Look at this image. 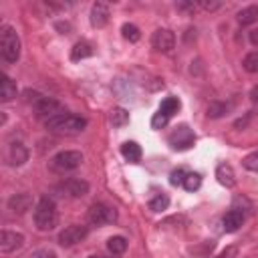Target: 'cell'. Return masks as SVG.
Instances as JSON below:
<instances>
[{
  "label": "cell",
  "instance_id": "1",
  "mask_svg": "<svg viewBox=\"0 0 258 258\" xmlns=\"http://www.w3.org/2000/svg\"><path fill=\"white\" fill-rule=\"evenodd\" d=\"M87 127V119L73 113H62L46 121V129L58 135H77Z\"/></svg>",
  "mask_w": 258,
  "mask_h": 258
},
{
  "label": "cell",
  "instance_id": "2",
  "mask_svg": "<svg viewBox=\"0 0 258 258\" xmlns=\"http://www.w3.org/2000/svg\"><path fill=\"white\" fill-rule=\"evenodd\" d=\"M58 224V212L56 204L50 198H42L34 208V226L40 232H50Z\"/></svg>",
  "mask_w": 258,
  "mask_h": 258
},
{
  "label": "cell",
  "instance_id": "3",
  "mask_svg": "<svg viewBox=\"0 0 258 258\" xmlns=\"http://www.w3.org/2000/svg\"><path fill=\"white\" fill-rule=\"evenodd\" d=\"M24 97H26V103H30V105L34 107V111H36L40 117H46V121L52 119V117H56V115H62V113H64V111H62V105H60L58 101H54V99H50V97H44V95H40V93H36V91H26Z\"/></svg>",
  "mask_w": 258,
  "mask_h": 258
},
{
  "label": "cell",
  "instance_id": "4",
  "mask_svg": "<svg viewBox=\"0 0 258 258\" xmlns=\"http://www.w3.org/2000/svg\"><path fill=\"white\" fill-rule=\"evenodd\" d=\"M0 54L6 62H16L20 58V38L10 24L0 28Z\"/></svg>",
  "mask_w": 258,
  "mask_h": 258
},
{
  "label": "cell",
  "instance_id": "5",
  "mask_svg": "<svg viewBox=\"0 0 258 258\" xmlns=\"http://www.w3.org/2000/svg\"><path fill=\"white\" fill-rule=\"evenodd\" d=\"M81 163H83V153L75 151V149H67V151H60L54 157H50L48 169L54 173H67V171L77 169Z\"/></svg>",
  "mask_w": 258,
  "mask_h": 258
},
{
  "label": "cell",
  "instance_id": "6",
  "mask_svg": "<svg viewBox=\"0 0 258 258\" xmlns=\"http://www.w3.org/2000/svg\"><path fill=\"white\" fill-rule=\"evenodd\" d=\"M179 107H181V101H179L177 97H165V99L161 101L157 113H155L153 119H151V127H153V129H161V127H165L167 121L179 111Z\"/></svg>",
  "mask_w": 258,
  "mask_h": 258
},
{
  "label": "cell",
  "instance_id": "7",
  "mask_svg": "<svg viewBox=\"0 0 258 258\" xmlns=\"http://www.w3.org/2000/svg\"><path fill=\"white\" fill-rule=\"evenodd\" d=\"M167 141H169V145L173 149L185 151V149H189L196 143V133H194V129H189V125L181 123V125L171 129V133L167 135Z\"/></svg>",
  "mask_w": 258,
  "mask_h": 258
},
{
  "label": "cell",
  "instance_id": "8",
  "mask_svg": "<svg viewBox=\"0 0 258 258\" xmlns=\"http://www.w3.org/2000/svg\"><path fill=\"white\" fill-rule=\"evenodd\" d=\"M89 222L95 224V226H105V224H113L117 220V210L109 204H103V202H97L89 208V214H87Z\"/></svg>",
  "mask_w": 258,
  "mask_h": 258
},
{
  "label": "cell",
  "instance_id": "9",
  "mask_svg": "<svg viewBox=\"0 0 258 258\" xmlns=\"http://www.w3.org/2000/svg\"><path fill=\"white\" fill-rule=\"evenodd\" d=\"M54 191L58 196H64V198H83L87 191H89V183L85 179H77V177H69L60 183L54 185Z\"/></svg>",
  "mask_w": 258,
  "mask_h": 258
},
{
  "label": "cell",
  "instance_id": "10",
  "mask_svg": "<svg viewBox=\"0 0 258 258\" xmlns=\"http://www.w3.org/2000/svg\"><path fill=\"white\" fill-rule=\"evenodd\" d=\"M89 236V228L81 226V224H71L67 226L60 234H58V244L60 246H75L79 242H83Z\"/></svg>",
  "mask_w": 258,
  "mask_h": 258
},
{
  "label": "cell",
  "instance_id": "11",
  "mask_svg": "<svg viewBox=\"0 0 258 258\" xmlns=\"http://www.w3.org/2000/svg\"><path fill=\"white\" fill-rule=\"evenodd\" d=\"M151 44L159 52H169L175 46V34L169 28H157L151 36Z\"/></svg>",
  "mask_w": 258,
  "mask_h": 258
},
{
  "label": "cell",
  "instance_id": "12",
  "mask_svg": "<svg viewBox=\"0 0 258 258\" xmlns=\"http://www.w3.org/2000/svg\"><path fill=\"white\" fill-rule=\"evenodd\" d=\"M24 244V236L20 234V232H10V230H2V234H0V250L4 252V254H8V252H14V250H18L20 246Z\"/></svg>",
  "mask_w": 258,
  "mask_h": 258
},
{
  "label": "cell",
  "instance_id": "13",
  "mask_svg": "<svg viewBox=\"0 0 258 258\" xmlns=\"http://www.w3.org/2000/svg\"><path fill=\"white\" fill-rule=\"evenodd\" d=\"M6 159H8L10 165H22V163L28 159V149H26L20 141H12V143L8 145Z\"/></svg>",
  "mask_w": 258,
  "mask_h": 258
},
{
  "label": "cell",
  "instance_id": "14",
  "mask_svg": "<svg viewBox=\"0 0 258 258\" xmlns=\"http://www.w3.org/2000/svg\"><path fill=\"white\" fill-rule=\"evenodd\" d=\"M109 22V6L105 2H95L91 6V24L95 28H103Z\"/></svg>",
  "mask_w": 258,
  "mask_h": 258
},
{
  "label": "cell",
  "instance_id": "15",
  "mask_svg": "<svg viewBox=\"0 0 258 258\" xmlns=\"http://www.w3.org/2000/svg\"><path fill=\"white\" fill-rule=\"evenodd\" d=\"M8 208L14 212V214H26L30 208H32V198L28 194H14L10 200H8Z\"/></svg>",
  "mask_w": 258,
  "mask_h": 258
},
{
  "label": "cell",
  "instance_id": "16",
  "mask_svg": "<svg viewBox=\"0 0 258 258\" xmlns=\"http://www.w3.org/2000/svg\"><path fill=\"white\" fill-rule=\"evenodd\" d=\"M222 224H224V230L226 232H236L240 230V226L244 224V214L236 208H232L230 212H226V216L222 218Z\"/></svg>",
  "mask_w": 258,
  "mask_h": 258
},
{
  "label": "cell",
  "instance_id": "17",
  "mask_svg": "<svg viewBox=\"0 0 258 258\" xmlns=\"http://www.w3.org/2000/svg\"><path fill=\"white\" fill-rule=\"evenodd\" d=\"M216 177L226 187H234V183H236V173H234V169H232L230 163H220L216 167Z\"/></svg>",
  "mask_w": 258,
  "mask_h": 258
},
{
  "label": "cell",
  "instance_id": "18",
  "mask_svg": "<svg viewBox=\"0 0 258 258\" xmlns=\"http://www.w3.org/2000/svg\"><path fill=\"white\" fill-rule=\"evenodd\" d=\"M16 97V83L8 77V75H0V99L4 101V103H8V101H12Z\"/></svg>",
  "mask_w": 258,
  "mask_h": 258
},
{
  "label": "cell",
  "instance_id": "19",
  "mask_svg": "<svg viewBox=\"0 0 258 258\" xmlns=\"http://www.w3.org/2000/svg\"><path fill=\"white\" fill-rule=\"evenodd\" d=\"M141 145L137 143V141H125L123 145H121V155L127 159V161H131V163H137L139 159H141Z\"/></svg>",
  "mask_w": 258,
  "mask_h": 258
},
{
  "label": "cell",
  "instance_id": "20",
  "mask_svg": "<svg viewBox=\"0 0 258 258\" xmlns=\"http://www.w3.org/2000/svg\"><path fill=\"white\" fill-rule=\"evenodd\" d=\"M236 20H238L242 26H248V24L258 22V4H250V6L242 8V10L236 14Z\"/></svg>",
  "mask_w": 258,
  "mask_h": 258
},
{
  "label": "cell",
  "instance_id": "21",
  "mask_svg": "<svg viewBox=\"0 0 258 258\" xmlns=\"http://www.w3.org/2000/svg\"><path fill=\"white\" fill-rule=\"evenodd\" d=\"M93 54H95V48H93V44H91V42H87V40L77 42V44L73 46V50H71V58H73V60L89 58V56H93Z\"/></svg>",
  "mask_w": 258,
  "mask_h": 258
},
{
  "label": "cell",
  "instance_id": "22",
  "mask_svg": "<svg viewBox=\"0 0 258 258\" xmlns=\"http://www.w3.org/2000/svg\"><path fill=\"white\" fill-rule=\"evenodd\" d=\"M107 248L111 254H123L127 250V238L125 236H113L107 240Z\"/></svg>",
  "mask_w": 258,
  "mask_h": 258
},
{
  "label": "cell",
  "instance_id": "23",
  "mask_svg": "<svg viewBox=\"0 0 258 258\" xmlns=\"http://www.w3.org/2000/svg\"><path fill=\"white\" fill-rule=\"evenodd\" d=\"M109 119H111L113 127H123V125H127V121H129V113H127L123 107H115V109L111 111Z\"/></svg>",
  "mask_w": 258,
  "mask_h": 258
},
{
  "label": "cell",
  "instance_id": "24",
  "mask_svg": "<svg viewBox=\"0 0 258 258\" xmlns=\"http://www.w3.org/2000/svg\"><path fill=\"white\" fill-rule=\"evenodd\" d=\"M149 210L151 212H163V210H167V206H169V198L165 196V194H157V196H153L151 200H149Z\"/></svg>",
  "mask_w": 258,
  "mask_h": 258
},
{
  "label": "cell",
  "instance_id": "25",
  "mask_svg": "<svg viewBox=\"0 0 258 258\" xmlns=\"http://www.w3.org/2000/svg\"><path fill=\"white\" fill-rule=\"evenodd\" d=\"M181 185H183L187 191H196V189H200V185H202V175L196 173V171H187Z\"/></svg>",
  "mask_w": 258,
  "mask_h": 258
},
{
  "label": "cell",
  "instance_id": "26",
  "mask_svg": "<svg viewBox=\"0 0 258 258\" xmlns=\"http://www.w3.org/2000/svg\"><path fill=\"white\" fill-rule=\"evenodd\" d=\"M242 67H244L248 73L258 75V50H256V52H248V54L244 56V60H242Z\"/></svg>",
  "mask_w": 258,
  "mask_h": 258
},
{
  "label": "cell",
  "instance_id": "27",
  "mask_svg": "<svg viewBox=\"0 0 258 258\" xmlns=\"http://www.w3.org/2000/svg\"><path fill=\"white\" fill-rule=\"evenodd\" d=\"M121 32H123V36H125L127 40H131V42H137V40L141 38L139 28H137L135 24H129V22H125V24L121 26Z\"/></svg>",
  "mask_w": 258,
  "mask_h": 258
},
{
  "label": "cell",
  "instance_id": "28",
  "mask_svg": "<svg viewBox=\"0 0 258 258\" xmlns=\"http://www.w3.org/2000/svg\"><path fill=\"white\" fill-rule=\"evenodd\" d=\"M228 109H230V105L214 101V103H210V107H208V117H222Z\"/></svg>",
  "mask_w": 258,
  "mask_h": 258
},
{
  "label": "cell",
  "instance_id": "29",
  "mask_svg": "<svg viewBox=\"0 0 258 258\" xmlns=\"http://www.w3.org/2000/svg\"><path fill=\"white\" fill-rule=\"evenodd\" d=\"M242 163H244L246 169H250V171H258V151L248 153V155L242 159Z\"/></svg>",
  "mask_w": 258,
  "mask_h": 258
},
{
  "label": "cell",
  "instance_id": "30",
  "mask_svg": "<svg viewBox=\"0 0 258 258\" xmlns=\"http://www.w3.org/2000/svg\"><path fill=\"white\" fill-rule=\"evenodd\" d=\"M185 169L183 167H179V169H173L171 171V175H169V181H171V185H181L183 183V179H185Z\"/></svg>",
  "mask_w": 258,
  "mask_h": 258
},
{
  "label": "cell",
  "instance_id": "31",
  "mask_svg": "<svg viewBox=\"0 0 258 258\" xmlns=\"http://www.w3.org/2000/svg\"><path fill=\"white\" fill-rule=\"evenodd\" d=\"M26 258H56V254L52 250H46V248H40V250H34L30 252Z\"/></svg>",
  "mask_w": 258,
  "mask_h": 258
},
{
  "label": "cell",
  "instance_id": "32",
  "mask_svg": "<svg viewBox=\"0 0 258 258\" xmlns=\"http://www.w3.org/2000/svg\"><path fill=\"white\" fill-rule=\"evenodd\" d=\"M236 252H238V250H236L234 246H230V248H226L218 258H232V256H236Z\"/></svg>",
  "mask_w": 258,
  "mask_h": 258
},
{
  "label": "cell",
  "instance_id": "33",
  "mask_svg": "<svg viewBox=\"0 0 258 258\" xmlns=\"http://www.w3.org/2000/svg\"><path fill=\"white\" fill-rule=\"evenodd\" d=\"M200 6L206 10H216V8H220V2H200Z\"/></svg>",
  "mask_w": 258,
  "mask_h": 258
},
{
  "label": "cell",
  "instance_id": "34",
  "mask_svg": "<svg viewBox=\"0 0 258 258\" xmlns=\"http://www.w3.org/2000/svg\"><path fill=\"white\" fill-rule=\"evenodd\" d=\"M250 42H252L254 46H258V28L250 30Z\"/></svg>",
  "mask_w": 258,
  "mask_h": 258
},
{
  "label": "cell",
  "instance_id": "35",
  "mask_svg": "<svg viewBox=\"0 0 258 258\" xmlns=\"http://www.w3.org/2000/svg\"><path fill=\"white\" fill-rule=\"evenodd\" d=\"M250 95H252V99H254V101H258V87H254Z\"/></svg>",
  "mask_w": 258,
  "mask_h": 258
},
{
  "label": "cell",
  "instance_id": "36",
  "mask_svg": "<svg viewBox=\"0 0 258 258\" xmlns=\"http://www.w3.org/2000/svg\"><path fill=\"white\" fill-rule=\"evenodd\" d=\"M89 258H105V256H89Z\"/></svg>",
  "mask_w": 258,
  "mask_h": 258
}]
</instances>
